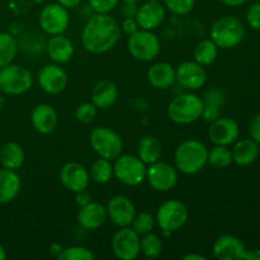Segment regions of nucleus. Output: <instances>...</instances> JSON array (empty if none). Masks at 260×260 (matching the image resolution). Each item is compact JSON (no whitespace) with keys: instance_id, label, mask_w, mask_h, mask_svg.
<instances>
[{"instance_id":"5","label":"nucleus","mask_w":260,"mask_h":260,"mask_svg":"<svg viewBox=\"0 0 260 260\" xmlns=\"http://www.w3.org/2000/svg\"><path fill=\"white\" fill-rule=\"evenodd\" d=\"M147 167L137 155L121 154L113 164V174L122 184L137 187L146 180Z\"/></svg>"},{"instance_id":"23","label":"nucleus","mask_w":260,"mask_h":260,"mask_svg":"<svg viewBox=\"0 0 260 260\" xmlns=\"http://www.w3.org/2000/svg\"><path fill=\"white\" fill-rule=\"evenodd\" d=\"M147 80L155 89H169L175 83V69L169 62L154 63L147 70Z\"/></svg>"},{"instance_id":"4","label":"nucleus","mask_w":260,"mask_h":260,"mask_svg":"<svg viewBox=\"0 0 260 260\" xmlns=\"http://www.w3.org/2000/svg\"><path fill=\"white\" fill-rule=\"evenodd\" d=\"M203 101L194 93H183L175 96L168 106V117L177 124H190L202 116Z\"/></svg>"},{"instance_id":"16","label":"nucleus","mask_w":260,"mask_h":260,"mask_svg":"<svg viewBox=\"0 0 260 260\" xmlns=\"http://www.w3.org/2000/svg\"><path fill=\"white\" fill-rule=\"evenodd\" d=\"M240 128L235 119L228 117H218L211 122L208 127V137L213 145L229 146L239 139Z\"/></svg>"},{"instance_id":"14","label":"nucleus","mask_w":260,"mask_h":260,"mask_svg":"<svg viewBox=\"0 0 260 260\" xmlns=\"http://www.w3.org/2000/svg\"><path fill=\"white\" fill-rule=\"evenodd\" d=\"M68 74L58 63H47L38 71V85L50 95L62 93L68 86Z\"/></svg>"},{"instance_id":"36","label":"nucleus","mask_w":260,"mask_h":260,"mask_svg":"<svg viewBox=\"0 0 260 260\" xmlns=\"http://www.w3.org/2000/svg\"><path fill=\"white\" fill-rule=\"evenodd\" d=\"M96 114H98V108L93 102H84L80 106H78L75 111V118L80 123L89 124L95 121Z\"/></svg>"},{"instance_id":"40","label":"nucleus","mask_w":260,"mask_h":260,"mask_svg":"<svg viewBox=\"0 0 260 260\" xmlns=\"http://www.w3.org/2000/svg\"><path fill=\"white\" fill-rule=\"evenodd\" d=\"M245 18L249 27L255 30H260V2L253 3L248 8Z\"/></svg>"},{"instance_id":"20","label":"nucleus","mask_w":260,"mask_h":260,"mask_svg":"<svg viewBox=\"0 0 260 260\" xmlns=\"http://www.w3.org/2000/svg\"><path fill=\"white\" fill-rule=\"evenodd\" d=\"M30 123L38 134L50 135L57 127V113L50 104H38L33 108L32 114H30Z\"/></svg>"},{"instance_id":"24","label":"nucleus","mask_w":260,"mask_h":260,"mask_svg":"<svg viewBox=\"0 0 260 260\" xmlns=\"http://www.w3.org/2000/svg\"><path fill=\"white\" fill-rule=\"evenodd\" d=\"M22 188V180L17 170L7 168L0 169V205L13 202L18 197Z\"/></svg>"},{"instance_id":"27","label":"nucleus","mask_w":260,"mask_h":260,"mask_svg":"<svg viewBox=\"0 0 260 260\" xmlns=\"http://www.w3.org/2000/svg\"><path fill=\"white\" fill-rule=\"evenodd\" d=\"M24 159V150L18 142H5L0 147V162H2L3 168H7V169L10 170H18L22 168Z\"/></svg>"},{"instance_id":"33","label":"nucleus","mask_w":260,"mask_h":260,"mask_svg":"<svg viewBox=\"0 0 260 260\" xmlns=\"http://www.w3.org/2000/svg\"><path fill=\"white\" fill-rule=\"evenodd\" d=\"M140 250L146 258H157L162 251L161 238L152 233L145 234L142 238H140Z\"/></svg>"},{"instance_id":"22","label":"nucleus","mask_w":260,"mask_h":260,"mask_svg":"<svg viewBox=\"0 0 260 260\" xmlns=\"http://www.w3.org/2000/svg\"><path fill=\"white\" fill-rule=\"evenodd\" d=\"M108 220L107 208L98 202H89L80 207L78 212V222L85 230H96Z\"/></svg>"},{"instance_id":"1","label":"nucleus","mask_w":260,"mask_h":260,"mask_svg":"<svg viewBox=\"0 0 260 260\" xmlns=\"http://www.w3.org/2000/svg\"><path fill=\"white\" fill-rule=\"evenodd\" d=\"M121 37L118 22L109 14L94 13L84 25L81 45L84 50L93 55H102L111 51Z\"/></svg>"},{"instance_id":"3","label":"nucleus","mask_w":260,"mask_h":260,"mask_svg":"<svg viewBox=\"0 0 260 260\" xmlns=\"http://www.w3.org/2000/svg\"><path fill=\"white\" fill-rule=\"evenodd\" d=\"M245 27L239 18L225 15L216 20L210 30V38L218 48L230 50L243 42Z\"/></svg>"},{"instance_id":"10","label":"nucleus","mask_w":260,"mask_h":260,"mask_svg":"<svg viewBox=\"0 0 260 260\" xmlns=\"http://www.w3.org/2000/svg\"><path fill=\"white\" fill-rule=\"evenodd\" d=\"M40 27L46 35L56 36L63 35L70 24L69 10L58 3H52L42 8L38 17Z\"/></svg>"},{"instance_id":"7","label":"nucleus","mask_w":260,"mask_h":260,"mask_svg":"<svg viewBox=\"0 0 260 260\" xmlns=\"http://www.w3.org/2000/svg\"><path fill=\"white\" fill-rule=\"evenodd\" d=\"M127 47L132 57L142 62H149L159 56L161 51V43L159 37L152 30L140 28L128 37Z\"/></svg>"},{"instance_id":"11","label":"nucleus","mask_w":260,"mask_h":260,"mask_svg":"<svg viewBox=\"0 0 260 260\" xmlns=\"http://www.w3.org/2000/svg\"><path fill=\"white\" fill-rule=\"evenodd\" d=\"M112 251L121 260H134L140 255V235L132 228H119L112 239Z\"/></svg>"},{"instance_id":"9","label":"nucleus","mask_w":260,"mask_h":260,"mask_svg":"<svg viewBox=\"0 0 260 260\" xmlns=\"http://www.w3.org/2000/svg\"><path fill=\"white\" fill-rule=\"evenodd\" d=\"M188 216H189L188 208L182 201L169 200L157 208L155 221L161 231L174 233L185 225Z\"/></svg>"},{"instance_id":"8","label":"nucleus","mask_w":260,"mask_h":260,"mask_svg":"<svg viewBox=\"0 0 260 260\" xmlns=\"http://www.w3.org/2000/svg\"><path fill=\"white\" fill-rule=\"evenodd\" d=\"M33 85V76L28 69L20 65H9L0 69V90L8 95H22Z\"/></svg>"},{"instance_id":"42","label":"nucleus","mask_w":260,"mask_h":260,"mask_svg":"<svg viewBox=\"0 0 260 260\" xmlns=\"http://www.w3.org/2000/svg\"><path fill=\"white\" fill-rule=\"evenodd\" d=\"M249 135L250 139L260 145V113L254 116L249 122Z\"/></svg>"},{"instance_id":"6","label":"nucleus","mask_w":260,"mask_h":260,"mask_svg":"<svg viewBox=\"0 0 260 260\" xmlns=\"http://www.w3.org/2000/svg\"><path fill=\"white\" fill-rule=\"evenodd\" d=\"M89 142L99 157L107 160H116L123 151L122 137L109 127H96L90 132Z\"/></svg>"},{"instance_id":"49","label":"nucleus","mask_w":260,"mask_h":260,"mask_svg":"<svg viewBox=\"0 0 260 260\" xmlns=\"http://www.w3.org/2000/svg\"><path fill=\"white\" fill-rule=\"evenodd\" d=\"M183 260H206L205 255H201V254H187L182 258Z\"/></svg>"},{"instance_id":"2","label":"nucleus","mask_w":260,"mask_h":260,"mask_svg":"<svg viewBox=\"0 0 260 260\" xmlns=\"http://www.w3.org/2000/svg\"><path fill=\"white\" fill-rule=\"evenodd\" d=\"M174 164L178 172L185 175H194L208 164V149L198 140L180 142L174 152Z\"/></svg>"},{"instance_id":"41","label":"nucleus","mask_w":260,"mask_h":260,"mask_svg":"<svg viewBox=\"0 0 260 260\" xmlns=\"http://www.w3.org/2000/svg\"><path fill=\"white\" fill-rule=\"evenodd\" d=\"M218 117H221V108L216 106H210V104H203V111L201 118H203L207 122H213L215 119H217Z\"/></svg>"},{"instance_id":"48","label":"nucleus","mask_w":260,"mask_h":260,"mask_svg":"<svg viewBox=\"0 0 260 260\" xmlns=\"http://www.w3.org/2000/svg\"><path fill=\"white\" fill-rule=\"evenodd\" d=\"M246 2H248V0H221L222 4L228 5V7H231V8L241 7V5L245 4Z\"/></svg>"},{"instance_id":"50","label":"nucleus","mask_w":260,"mask_h":260,"mask_svg":"<svg viewBox=\"0 0 260 260\" xmlns=\"http://www.w3.org/2000/svg\"><path fill=\"white\" fill-rule=\"evenodd\" d=\"M5 258H7V251H5L4 246L0 244V260H4Z\"/></svg>"},{"instance_id":"45","label":"nucleus","mask_w":260,"mask_h":260,"mask_svg":"<svg viewBox=\"0 0 260 260\" xmlns=\"http://www.w3.org/2000/svg\"><path fill=\"white\" fill-rule=\"evenodd\" d=\"M75 194H76V205H78L79 207H83V206L88 205V203L90 202V194L86 192V189L80 190V192L75 193Z\"/></svg>"},{"instance_id":"18","label":"nucleus","mask_w":260,"mask_h":260,"mask_svg":"<svg viewBox=\"0 0 260 260\" xmlns=\"http://www.w3.org/2000/svg\"><path fill=\"white\" fill-rule=\"evenodd\" d=\"M167 9L160 2H146L137 9L136 19L137 24L141 29L154 30L164 22Z\"/></svg>"},{"instance_id":"39","label":"nucleus","mask_w":260,"mask_h":260,"mask_svg":"<svg viewBox=\"0 0 260 260\" xmlns=\"http://www.w3.org/2000/svg\"><path fill=\"white\" fill-rule=\"evenodd\" d=\"M202 101L203 104H210V106H216L221 108L225 103V94L218 88H210L205 91Z\"/></svg>"},{"instance_id":"32","label":"nucleus","mask_w":260,"mask_h":260,"mask_svg":"<svg viewBox=\"0 0 260 260\" xmlns=\"http://www.w3.org/2000/svg\"><path fill=\"white\" fill-rule=\"evenodd\" d=\"M233 152L229 146L215 145L211 150H208V164L217 169H225L233 164Z\"/></svg>"},{"instance_id":"28","label":"nucleus","mask_w":260,"mask_h":260,"mask_svg":"<svg viewBox=\"0 0 260 260\" xmlns=\"http://www.w3.org/2000/svg\"><path fill=\"white\" fill-rule=\"evenodd\" d=\"M161 154V144H160V141L155 136L146 135V136H144L140 140L139 145H137V156L146 165L159 161Z\"/></svg>"},{"instance_id":"26","label":"nucleus","mask_w":260,"mask_h":260,"mask_svg":"<svg viewBox=\"0 0 260 260\" xmlns=\"http://www.w3.org/2000/svg\"><path fill=\"white\" fill-rule=\"evenodd\" d=\"M90 98L96 108L107 109L116 103L118 98V88L113 81L102 80L94 85Z\"/></svg>"},{"instance_id":"13","label":"nucleus","mask_w":260,"mask_h":260,"mask_svg":"<svg viewBox=\"0 0 260 260\" xmlns=\"http://www.w3.org/2000/svg\"><path fill=\"white\" fill-rule=\"evenodd\" d=\"M175 81L182 88L190 91L203 88L207 81V73L205 66L200 65L196 61H184L175 69Z\"/></svg>"},{"instance_id":"53","label":"nucleus","mask_w":260,"mask_h":260,"mask_svg":"<svg viewBox=\"0 0 260 260\" xmlns=\"http://www.w3.org/2000/svg\"><path fill=\"white\" fill-rule=\"evenodd\" d=\"M259 2H260V0H259Z\"/></svg>"},{"instance_id":"15","label":"nucleus","mask_w":260,"mask_h":260,"mask_svg":"<svg viewBox=\"0 0 260 260\" xmlns=\"http://www.w3.org/2000/svg\"><path fill=\"white\" fill-rule=\"evenodd\" d=\"M107 216L113 225L117 228H127L131 226L135 216H136V208L132 201L126 196H114L107 203Z\"/></svg>"},{"instance_id":"29","label":"nucleus","mask_w":260,"mask_h":260,"mask_svg":"<svg viewBox=\"0 0 260 260\" xmlns=\"http://www.w3.org/2000/svg\"><path fill=\"white\" fill-rule=\"evenodd\" d=\"M194 61L202 66H210L216 61L218 56V47L211 38L202 40L196 45L193 51Z\"/></svg>"},{"instance_id":"17","label":"nucleus","mask_w":260,"mask_h":260,"mask_svg":"<svg viewBox=\"0 0 260 260\" xmlns=\"http://www.w3.org/2000/svg\"><path fill=\"white\" fill-rule=\"evenodd\" d=\"M60 182L68 190L78 193L88 188L90 174L84 165L76 161H70L61 168Z\"/></svg>"},{"instance_id":"25","label":"nucleus","mask_w":260,"mask_h":260,"mask_svg":"<svg viewBox=\"0 0 260 260\" xmlns=\"http://www.w3.org/2000/svg\"><path fill=\"white\" fill-rule=\"evenodd\" d=\"M233 152V161L239 167H248L256 161L259 156V144L253 139L236 140L234 142V147L231 149Z\"/></svg>"},{"instance_id":"38","label":"nucleus","mask_w":260,"mask_h":260,"mask_svg":"<svg viewBox=\"0 0 260 260\" xmlns=\"http://www.w3.org/2000/svg\"><path fill=\"white\" fill-rule=\"evenodd\" d=\"M119 0H89V7L94 13L109 14L118 5Z\"/></svg>"},{"instance_id":"47","label":"nucleus","mask_w":260,"mask_h":260,"mask_svg":"<svg viewBox=\"0 0 260 260\" xmlns=\"http://www.w3.org/2000/svg\"><path fill=\"white\" fill-rule=\"evenodd\" d=\"M243 260H260V250L259 249H253V250L246 249Z\"/></svg>"},{"instance_id":"34","label":"nucleus","mask_w":260,"mask_h":260,"mask_svg":"<svg viewBox=\"0 0 260 260\" xmlns=\"http://www.w3.org/2000/svg\"><path fill=\"white\" fill-rule=\"evenodd\" d=\"M57 258L60 260H94L95 255L85 246L74 245L62 249Z\"/></svg>"},{"instance_id":"37","label":"nucleus","mask_w":260,"mask_h":260,"mask_svg":"<svg viewBox=\"0 0 260 260\" xmlns=\"http://www.w3.org/2000/svg\"><path fill=\"white\" fill-rule=\"evenodd\" d=\"M168 12L174 15H187L194 8L196 0H162Z\"/></svg>"},{"instance_id":"52","label":"nucleus","mask_w":260,"mask_h":260,"mask_svg":"<svg viewBox=\"0 0 260 260\" xmlns=\"http://www.w3.org/2000/svg\"><path fill=\"white\" fill-rule=\"evenodd\" d=\"M146 2H161V0H146Z\"/></svg>"},{"instance_id":"51","label":"nucleus","mask_w":260,"mask_h":260,"mask_svg":"<svg viewBox=\"0 0 260 260\" xmlns=\"http://www.w3.org/2000/svg\"><path fill=\"white\" fill-rule=\"evenodd\" d=\"M122 2L123 3H135V4H137V2H139V0H122Z\"/></svg>"},{"instance_id":"21","label":"nucleus","mask_w":260,"mask_h":260,"mask_svg":"<svg viewBox=\"0 0 260 260\" xmlns=\"http://www.w3.org/2000/svg\"><path fill=\"white\" fill-rule=\"evenodd\" d=\"M46 52L55 63H68L74 57V43L63 35L51 36L46 42Z\"/></svg>"},{"instance_id":"12","label":"nucleus","mask_w":260,"mask_h":260,"mask_svg":"<svg viewBox=\"0 0 260 260\" xmlns=\"http://www.w3.org/2000/svg\"><path fill=\"white\" fill-rule=\"evenodd\" d=\"M146 180L152 189L157 192H169L178 183V170L169 162L159 160L149 165L146 172Z\"/></svg>"},{"instance_id":"46","label":"nucleus","mask_w":260,"mask_h":260,"mask_svg":"<svg viewBox=\"0 0 260 260\" xmlns=\"http://www.w3.org/2000/svg\"><path fill=\"white\" fill-rule=\"evenodd\" d=\"M81 0H57V3L60 5H62L65 9L71 10V9H75L76 7H79Z\"/></svg>"},{"instance_id":"43","label":"nucleus","mask_w":260,"mask_h":260,"mask_svg":"<svg viewBox=\"0 0 260 260\" xmlns=\"http://www.w3.org/2000/svg\"><path fill=\"white\" fill-rule=\"evenodd\" d=\"M121 29L123 30L126 35L131 36L132 33H135L136 30H139L140 27H139V24H137V22L135 18H124L123 22H122V24H121Z\"/></svg>"},{"instance_id":"19","label":"nucleus","mask_w":260,"mask_h":260,"mask_svg":"<svg viewBox=\"0 0 260 260\" xmlns=\"http://www.w3.org/2000/svg\"><path fill=\"white\" fill-rule=\"evenodd\" d=\"M212 250L218 260H243L246 246L236 236L223 235L215 241Z\"/></svg>"},{"instance_id":"44","label":"nucleus","mask_w":260,"mask_h":260,"mask_svg":"<svg viewBox=\"0 0 260 260\" xmlns=\"http://www.w3.org/2000/svg\"><path fill=\"white\" fill-rule=\"evenodd\" d=\"M137 5L135 3H123V8H122V12H123L124 18H135L137 13Z\"/></svg>"},{"instance_id":"30","label":"nucleus","mask_w":260,"mask_h":260,"mask_svg":"<svg viewBox=\"0 0 260 260\" xmlns=\"http://www.w3.org/2000/svg\"><path fill=\"white\" fill-rule=\"evenodd\" d=\"M18 52V41L8 32H0V69L13 62Z\"/></svg>"},{"instance_id":"35","label":"nucleus","mask_w":260,"mask_h":260,"mask_svg":"<svg viewBox=\"0 0 260 260\" xmlns=\"http://www.w3.org/2000/svg\"><path fill=\"white\" fill-rule=\"evenodd\" d=\"M155 223H156V221H155L154 216L150 215L149 212H140L136 213V216H135L131 228L139 235H145V234H149L154 230Z\"/></svg>"},{"instance_id":"31","label":"nucleus","mask_w":260,"mask_h":260,"mask_svg":"<svg viewBox=\"0 0 260 260\" xmlns=\"http://www.w3.org/2000/svg\"><path fill=\"white\" fill-rule=\"evenodd\" d=\"M89 174H90V179H93L95 183L107 184L114 177L113 164L111 162V160L99 157L93 162L90 170H89Z\"/></svg>"}]
</instances>
